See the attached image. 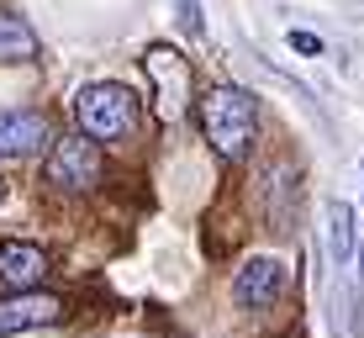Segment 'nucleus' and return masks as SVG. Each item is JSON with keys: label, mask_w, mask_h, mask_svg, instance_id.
Wrapping results in <instances>:
<instances>
[{"label": "nucleus", "mask_w": 364, "mask_h": 338, "mask_svg": "<svg viewBox=\"0 0 364 338\" xmlns=\"http://www.w3.org/2000/svg\"><path fill=\"white\" fill-rule=\"evenodd\" d=\"M280 291H285V265H280V259H269V254L248 259V265L232 275V302L248 307V312L274 307V302H280Z\"/></svg>", "instance_id": "nucleus-5"}, {"label": "nucleus", "mask_w": 364, "mask_h": 338, "mask_svg": "<svg viewBox=\"0 0 364 338\" xmlns=\"http://www.w3.org/2000/svg\"><path fill=\"white\" fill-rule=\"evenodd\" d=\"M43 174H48V185H58V191H85V185H95L100 180V143L85 137V132L58 137V143L48 148Z\"/></svg>", "instance_id": "nucleus-4"}, {"label": "nucleus", "mask_w": 364, "mask_h": 338, "mask_svg": "<svg viewBox=\"0 0 364 338\" xmlns=\"http://www.w3.org/2000/svg\"><path fill=\"white\" fill-rule=\"evenodd\" d=\"M359 280H364V248H359Z\"/></svg>", "instance_id": "nucleus-13"}, {"label": "nucleus", "mask_w": 364, "mask_h": 338, "mask_svg": "<svg viewBox=\"0 0 364 338\" xmlns=\"http://www.w3.org/2000/svg\"><path fill=\"white\" fill-rule=\"evenodd\" d=\"M48 275V254L37 243H21V238H6L0 243V280L11 285L16 296H32Z\"/></svg>", "instance_id": "nucleus-7"}, {"label": "nucleus", "mask_w": 364, "mask_h": 338, "mask_svg": "<svg viewBox=\"0 0 364 338\" xmlns=\"http://www.w3.org/2000/svg\"><path fill=\"white\" fill-rule=\"evenodd\" d=\"M48 143V117L43 111H0V159L37 154Z\"/></svg>", "instance_id": "nucleus-8"}, {"label": "nucleus", "mask_w": 364, "mask_h": 338, "mask_svg": "<svg viewBox=\"0 0 364 338\" xmlns=\"http://www.w3.org/2000/svg\"><path fill=\"white\" fill-rule=\"evenodd\" d=\"M285 43H291L296 53H306V58H311V53H322V37H317V32H291Z\"/></svg>", "instance_id": "nucleus-11"}, {"label": "nucleus", "mask_w": 364, "mask_h": 338, "mask_svg": "<svg viewBox=\"0 0 364 338\" xmlns=\"http://www.w3.org/2000/svg\"><path fill=\"white\" fill-rule=\"evenodd\" d=\"M0 201H6V180H0Z\"/></svg>", "instance_id": "nucleus-14"}, {"label": "nucleus", "mask_w": 364, "mask_h": 338, "mask_svg": "<svg viewBox=\"0 0 364 338\" xmlns=\"http://www.w3.org/2000/svg\"><path fill=\"white\" fill-rule=\"evenodd\" d=\"M37 32L27 16H16V11H0V64H32L37 58Z\"/></svg>", "instance_id": "nucleus-9"}, {"label": "nucleus", "mask_w": 364, "mask_h": 338, "mask_svg": "<svg viewBox=\"0 0 364 338\" xmlns=\"http://www.w3.org/2000/svg\"><path fill=\"white\" fill-rule=\"evenodd\" d=\"M74 122H80V132L95 137V143L127 137L137 127V95L127 85H117V80L80 85V95H74Z\"/></svg>", "instance_id": "nucleus-2"}, {"label": "nucleus", "mask_w": 364, "mask_h": 338, "mask_svg": "<svg viewBox=\"0 0 364 338\" xmlns=\"http://www.w3.org/2000/svg\"><path fill=\"white\" fill-rule=\"evenodd\" d=\"M328 243H333V259L343 265L348 248H354V206H343V201L328 206Z\"/></svg>", "instance_id": "nucleus-10"}, {"label": "nucleus", "mask_w": 364, "mask_h": 338, "mask_svg": "<svg viewBox=\"0 0 364 338\" xmlns=\"http://www.w3.org/2000/svg\"><path fill=\"white\" fill-rule=\"evenodd\" d=\"M180 27H185V32L200 27V21H196V0H180Z\"/></svg>", "instance_id": "nucleus-12"}, {"label": "nucleus", "mask_w": 364, "mask_h": 338, "mask_svg": "<svg viewBox=\"0 0 364 338\" xmlns=\"http://www.w3.org/2000/svg\"><path fill=\"white\" fill-rule=\"evenodd\" d=\"M64 322V302L53 291H32V296H0V338L6 333H27V328H53Z\"/></svg>", "instance_id": "nucleus-6"}, {"label": "nucleus", "mask_w": 364, "mask_h": 338, "mask_svg": "<svg viewBox=\"0 0 364 338\" xmlns=\"http://www.w3.org/2000/svg\"><path fill=\"white\" fill-rule=\"evenodd\" d=\"M200 132H206V143L217 148L228 164L254 148V132H259V101L248 90H237V85H211L206 95H200Z\"/></svg>", "instance_id": "nucleus-1"}, {"label": "nucleus", "mask_w": 364, "mask_h": 338, "mask_svg": "<svg viewBox=\"0 0 364 338\" xmlns=\"http://www.w3.org/2000/svg\"><path fill=\"white\" fill-rule=\"evenodd\" d=\"M143 69H148V80H154V95H159V117L164 122H180L185 111H191V64H185L180 53H174L169 43H154L143 53Z\"/></svg>", "instance_id": "nucleus-3"}]
</instances>
